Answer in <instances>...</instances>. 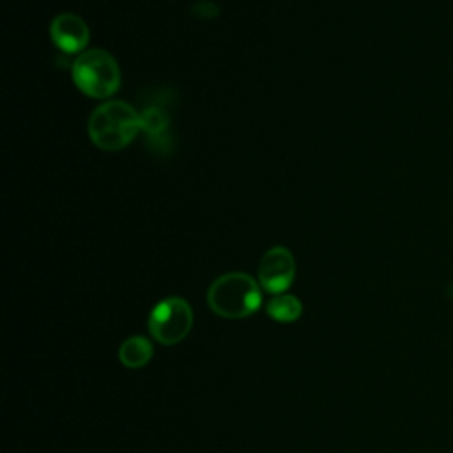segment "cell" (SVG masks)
<instances>
[{
    "mask_svg": "<svg viewBox=\"0 0 453 453\" xmlns=\"http://www.w3.org/2000/svg\"><path fill=\"white\" fill-rule=\"evenodd\" d=\"M296 278L294 255L285 246L267 250L258 264V283L265 292L283 294Z\"/></svg>",
    "mask_w": 453,
    "mask_h": 453,
    "instance_id": "5b68a950",
    "label": "cell"
},
{
    "mask_svg": "<svg viewBox=\"0 0 453 453\" xmlns=\"http://www.w3.org/2000/svg\"><path fill=\"white\" fill-rule=\"evenodd\" d=\"M50 35L64 53H80L88 42V27L80 16L64 12L51 21Z\"/></svg>",
    "mask_w": 453,
    "mask_h": 453,
    "instance_id": "8992f818",
    "label": "cell"
},
{
    "mask_svg": "<svg viewBox=\"0 0 453 453\" xmlns=\"http://www.w3.org/2000/svg\"><path fill=\"white\" fill-rule=\"evenodd\" d=\"M154 354V345L145 336H131L122 342L119 349V359L126 368H142L145 366Z\"/></svg>",
    "mask_w": 453,
    "mask_h": 453,
    "instance_id": "52a82bcc",
    "label": "cell"
},
{
    "mask_svg": "<svg viewBox=\"0 0 453 453\" xmlns=\"http://www.w3.org/2000/svg\"><path fill=\"white\" fill-rule=\"evenodd\" d=\"M267 315L276 322H294L303 313V303L290 294H276L265 306Z\"/></svg>",
    "mask_w": 453,
    "mask_h": 453,
    "instance_id": "ba28073f",
    "label": "cell"
},
{
    "mask_svg": "<svg viewBox=\"0 0 453 453\" xmlns=\"http://www.w3.org/2000/svg\"><path fill=\"white\" fill-rule=\"evenodd\" d=\"M207 304L223 319L250 317L262 304L260 283L246 273L221 274L207 290Z\"/></svg>",
    "mask_w": 453,
    "mask_h": 453,
    "instance_id": "6da1fadb",
    "label": "cell"
},
{
    "mask_svg": "<svg viewBox=\"0 0 453 453\" xmlns=\"http://www.w3.org/2000/svg\"><path fill=\"white\" fill-rule=\"evenodd\" d=\"M74 85L88 97L104 99L120 87V69L117 60L104 50L81 51L71 67Z\"/></svg>",
    "mask_w": 453,
    "mask_h": 453,
    "instance_id": "3957f363",
    "label": "cell"
},
{
    "mask_svg": "<svg viewBox=\"0 0 453 453\" xmlns=\"http://www.w3.org/2000/svg\"><path fill=\"white\" fill-rule=\"evenodd\" d=\"M140 129V113L124 101H108L97 106L88 119V136L103 150H120L129 145Z\"/></svg>",
    "mask_w": 453,
    "mask_h": 453,
    "instance_id": "7a4b0ae2",
    "label": "cell"
},
{
    "mask_svg": "<svg viewBox=\"0 0 453 453\" xmlns=\"http://www.w3.org/2000/svg\"><path fill=\"white\" fill-rule=\"evenodd\" d=\"M168 126V117L163 110L150 106L140 113V127L149 134H159Z\"/></svg>",
    "mask_w": 453,
    "mask_h": 453,
    "instance_id": "9c48e42d",
    "label": "cell"
},
{
    "mask_svg": "<svg viewBox=\"0 0 453 453\" xmlns=\"http://www.w3.org/2000/svg\"><path fill=\"white\" fill-rule=\"evenodd\" d=\"M149 333L161 345L180 343L193 327V310L182 297L161 299L149 315Z\"/></svg>",
    "mask_w": 453,
    "mask_h": 453,
    "instance_id": "277c9868",
    "label": "cell"
}]
</instances>
